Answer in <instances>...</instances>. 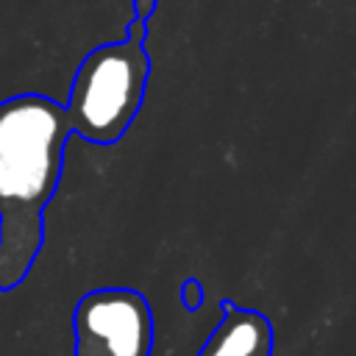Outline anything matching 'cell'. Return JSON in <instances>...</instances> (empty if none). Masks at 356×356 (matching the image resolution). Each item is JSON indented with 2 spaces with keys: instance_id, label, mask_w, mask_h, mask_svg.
Wrapping results in <instances>:
<instances>
[{
  "instance_id": "3957f363",
  "label": "cell",
  "mask_w": 356,
  "mask_h": 356,
  "mask_svg": "<svg viewBox=\"0 0 356 356\" xmlns=\"http://www.w3.org/2000/svg\"><path fill=\"white\" fill-rule=\"evenodd\" d=\"M75 356H150L153 312L131 286H100L81 295L72 312Z\"/></svg>"
},
{
  "instance_id": "5b68a950",
  "label": "cell",
  "mask_w": 356,
  "mask_h": 356,
  "mask_svg": "<svg viewBox=\"0 0 356 356\" xmlns=\"http://www.w3.org/2000/svg\"><path fill=\"white\" fill-rule=\"evenodd\" d=\"M178 295H181L184 309H186V312H195V309H200V303H203V284H200L197 278L189 275V278L181 284Z\"/></svg>"
},
{
  "instance_id": "277c9868",
  "label": "cell",
  "mask_w": 356,
  "mask_h": 356,
  "mask_svg": "<svg viewBox=\"0 0 356 356\" xmlns=\"http://www.w3.org/2000/svg\"><path fill=\"white\" fill-rule=\"evenodd\" d=\"M220 309H225L222 320L211 328L197 356H273L275 331L261 312L242 309L231 298H222Z\"/></svg>"
},
{
  "instance_id": "7a4b0ae2",
  "label": "cell",
  "mask_w": 356,
  "mask_h": 356,
  "mask_svg": "<svg viewBox=\"0 0 356 356\" xmlns=\"http://www.w3.org/2000/svg\"><path fill=\"white\" fill-rule=\"evenodd\" d=\"M147 70L139 36L92 50L81 61L64 106L70 131L92 145L120 142L142 108Z\"/></svg>"
},
{
  "instance_id": "6da1fadb",
  "label": "cell",
  "mask_w": 356,
  "mask_h": 356,
  "mask_svg": "<svg viewBox=\"0 0 356 356\" xmlns=\"http://www.w3.org/2000/svg\"><path fill=\"white\" fill-rule=\"evenodd\" d=\"M70 134L64 106L44 95L0 103V292L17 289L42 253Z\"/></svg>"
}]
</instances>
